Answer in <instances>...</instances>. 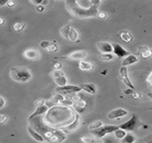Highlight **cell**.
Returning a JSON list of instances; mask_svg holds the SVG:
<instances>
[{"label": "cell", "instance_id": "cell-1", "mask_svg": "<svg viewBox=\"0 0 152 143\" xmlns=\"http://www.w3.org/2000/svg\"><path fill=\"white\" fill-rule=\"evenodd\" d=\"M99 0H67L65 8L68 13L77 19L95 18L99 14Z\"/></svg>", "mask_w": 152, "mask_h": 143}, {"label": "cell", "instance_id": "cell-2", "mask_svg": "<svg viewBox=\"0 0 152 143\" xmlns=\"http://www.w3.org/2000/svg\"><path fill=\"white\" fill-rule=\"evenodd\" d=\"M29 126L39 133L44 140H47L49 143H61L65 139V134L61 130H56L43 123L42 115L29 119Z\"/></svg>", "mask_w": 152, "mask_h": 143}, {"label": "cell", "instance_id": "cell-3", "mask_svg": "<svg viewBox=\"0 0 152 143\" xmlns=\"http://www.w3.org/2000/svg\"><path fill=\"white\" fill-rule=\"evenodd\" d=\"M10 77L17 82H27L31 80L32 75L31 71L25 67L13 66L10 69Z\"/></svg>", "mask_w": 152, "mask_h": 143}, {"label": "cell", "instance_id": "cell-4", "mask_svg": "<svg viewBox=\"0 0 152 143\" xmlns=\"http://www.w3.org/2000/svg\"><path fill=\"white\" fill-rule=\"evenodd\" d=\"M117 129H118L117 125H103V126H101L100 128H99L97 130L91 131V132L95 137H97L99 139H102L107 134L113 133Z\"/></svg>", "mask_w": 152, "mask_h": 143}, {"label": "cell", "instance_id": "cell-5", "mask_svg": "<svg viewBox=\"0 0 152 143\" xmlns=\"http://www.w3.org/2000/svg\"><path fill=\"white\" fill-rule=\"evenodd\" d=\"M138 123H139V118H138V115L133 114L132 115V117L126 121L125 123L118 125V128L119 129H122L124 131H125L126 132H132L134 131V129L137 127L138 125Z\"/></svg>", "mask_w": 152, "mask_h": 143}, {"label": "cell", "instance_id": "cell-6", "mask_svg": "<svg viewBox=\"0 0 152 143\" xmlns=\"http://www.w3.org/2000/svg\"><path fill=\"white\" fill-rule=\"evenodd\" d=\"M56 91L64 97L66 95L76 94V93L82 91V90L77 85H68V84H66L65 86H63V87H57L56 89Z\"/></svg>", "mask_w": 152, "mask_h": 143}, {"label": "cell", "instance_id": "cell-7", "mask_svg": "<svg viewBox=\"0 0 152 143\" xmlns=\"http://www.w3.org/2000/svg\"><path fill=\"white\" fill-rule=\"evenodd\" d=\"M72 102V107H73V109L77 112V113H82L83 112V110L86 108V106H87V103L83 100L79 95L77 94H73V96L71 98Z\"/></svg>", "mask_w": 152, "mask_h": 143}, {"label": "cell", "instance_id": "cell-8", "mask_svg": "<svg viewBox=\"0 0 152 143\" xmlns=\"http://www.w3.org/2000/svg\"><path fill=\"white\" fill-rule=\"evenodd\" d=\"M119 75H120V80L131 90H134L135 87L133 86L132 82H131L130 78H129V75H128V70H127V67H124L122 66L119 70Z\"/></svg>", "mask_w": 152, "mask_h": 143}, {"label": "cell", "instance_id": "cell-9", "mask_svg": "<svg viewBox=\"0 0 152 143\" xmlns=\"http://www.w3.org/2000/svg\"><path fill=\"white\" fill-rule=\"evenodd\" d=\"M128 115V111L124 109V108H116L114 109L112 111H110L107 115V117L109 120H116V119H120L122 117H124Z\"/></svg>", "mask_w": 152, "mask_h": 143}, {"label": "cell", "instance_id": "cell-10", "mask_svg": "<svg viewBox=\"0 0 152 143\" xmlns=\"http://www.w3.org/2000/svg\"><path fill=\"white\" fill-rule=\"evenodd\" d=\"M88 55V53L86 50H76V51H73L72 53H70L69 55H66V57L70 60H73V61H83L84 60V58Z\"/></svg>", "mask_w": 152, "mask_h": 143}, {"label": "cell", "instance_id": "cell-11", "mask_svg": "<svg viewBox=\"0 0 152 143\" xmlns=\"http://www.w3.org/2000/svg\"><path fill=\"white\" fill-rule=\"evenodd\" d=\"M80 125H81V118H80V115H75V120L73 121V123H71V124H69V125H67V126H65V127H64V128H62L61 131L64 134L70 133V132H72V131H73L75 130H77V128Z\"/></svg>", "mask_w": 152, "mask_h": 143}, {"label": "cell", "instance_id": "cell-12", "mask_svg": "<svg viewBox=\"0 0 152 143\" xmlns=\"http://www.w3.org/2000/svg\"><path fill=\"white\" fill-rule=\"evenodd\" d=\"M23 56L25 58H27L29 60H32V61H37V60L40 59L39 52L35 48H28V49L24 50Z\"/></svg>", "mask_w": 152, "mask_h": 143}, {"label": "cell", "instance_id": "cell-13", "mask_svg": "<svg viewBox=\"0 0 152 143\" xmlns=\"http://www.w3.org/2000/svg\"><path fill=\"white\" fill-rule=\"evenodd\" d=\"M112 47H113V52H114V54L117 57H119V58H123V57H125L128 55H130V53L126 49H124L121 45H119L117 43H113L112 44Z\"/></svg>", "mask_w": 152, "mask_h": 143}, {"label": "cell", "instance_id": "cell-14", "mask_svg": "<svg viewBox=\"0 0 152 143\" xmlns=\"http://www.w3.org/2000/svg\"><path fill=\"white\" fill-rule=\"evenodd\" d=\"M96 47L101 52V54H111L113 52L112 44L105 41H100L96 44Z\"/></svg>", "mask_w": 152, "mask_h": 143}, {"label": "cell", "instance_id": "cell-15", "mask_svg": "<svg viewBox=\"0 0 152 143\" xmlns=\"http://www.w3.org/2000/svg\"><path fill=\"white\" fill-rule=\"evenodd\" d=\"M82 90L91 94V95H95L97 93V89L96 86L93 83H82L80 85H78Z\"/></svg>", "mask_w": 152, "mask_h": 143}, {"label": "cell", "instance_id": "cell-16", "mask_svg": "<svg viewBox=\"0 0 152 143\" xmlns=\"http://www.w3.org/2000/svg\"><path fill=\"white\" fill-rule=\"evenodd\" d=\"M49 108H50V107H49L48 106H47L46 104L43 105V106H41V107H36V110L30 115L29 119H31V118H33V117H36V116H39V115H45V114L49 110ZM29 119H28V120H29Z\"/></svg>", "mask_w": 152, "mask_h": 143}, {"label": "cell", "instance_id": "cell-17", "mask_svg": "<svg viewBox=\"0 0 152 143\" xmlns=\"http://www.w3.org/2000/svg\"><path fill=\"white\" fill-rule=\"evenodd\" d=\"M139 61L138 57L135 55H128L127 56L124 57V59L122 61V66L124 67H127L128 65H132L135 63H137Z\"/></svg>", "mask_w": 152, "mask_h": 143}, {"label": "cell", "instance_id": "cell-18", "mask_svg": "<svg viewBox=\"0 0 152 143\" xmlns=\"http://www.w3.org/2000/svg\"><path fill=\"white\" fill-rule=\"evenodd\" d=\"M64 99H65V98H64L63 95H61V94H59V93H56V94H55V95L50 98L49 102H48L46 105L48 106L49 104H51V106H55V105L62 104V102H63Z\"/></svg>", "mask_w": 152, "mask_h": 143}, {"label": "cell", "instance_id": "cell-19", "mask_svg": "<svg viewBox=\"0 0 152 143\" xmlns=\"http://www.w3.org/2000/svg\"><path fill=\"white\" fill-rule=\"evenodd\" d=\"M27 131H28L30 136H31L33 139H35L36 141H38V142H43V141H44V139L42 138V136H41L39 133H38L35 130H33L31 126H28Z\"/></svg>", "mask_w": 152, "mask_h": 143}, {"label": "cell", "instance_id": "cell-20", "mask_svg": "<svg viewBox=\"0 0 152 143\" xmlns=\"http://www.w3.org/2000/svg\"><path fill=\"white\" fill-rule=\"evenodd\" d=\"M119 37L125 43H130V42H132L133 40V37H132V33L129 31H121L120 34H119Z\"/></svg>", "mask_w": 152, "mask_h": 143}, {"label": "cell", "instance_id": "cell-21", "mask_svg": "<svg viewBox=\"0 0 152 143\" xmlns=\"http://www.w3.org/2000/svg\"><path fill=\"white\" fill-rule=\"evenodd\" d=\"M81 140L83 143H104L101 139H99L95 136H83L81 138Z\"/></svg>", "mask_w": 152, "mask_h": 143}, {"label": "cell", "instance_id": "cell-22", "mask_svg": "<svg viewBox=\"0 0 152 143\" xmlns=\"http://www.w3.org/2000/svg\"><path fill=\"white\" fill-rule=\"evenodd\" d=\"M79 69L83 72H91L93 69V64L90 62L83 60L79 63Z\"/></svg>", "mask_w": 152, "mask_h": 143}, {"label": "cell", "instance_id": "cell-23", "mask_svg": "<svg viewBox=\"0 0 152 143\" xmlns=\"http://www.w3.org/2000/svg\"><path fill=\"white\" fill-rule=\"evenodd\" d=\"M67 39H68L69 40H71V41H73V42L77 41L78 39H79V34H78L77 31H76L74 28H72V27H71L70 31H69V33H68Z\"/></svg>", "mask_w": 152, "mask_h": 143}, {"label": "cell", "instance_id": "cell-24", "mask_svg": "<svg viewBox=\"0 0 152 143\" xmlns=\"http://www.w3.org/2000/svg\"><path fill=\"white\" fill-rule=\"evenodd\" d=\"M136 140V137L132 132H127L124 138L122 139L121 143H133Z\"/></svg>", "mask_w": 152, "mask_h": 143}, {"label": "cell", "instance_id": "cell-25", "mask_svg": "<svg viewBox=\"0 0 152 143\" xmlns=\"http://www.w3.org/2000/svg\"><path fill=\"white\" fill-rule=\"evenodd\" d=\"M54 82H55V83L58 87H63V86H65L67 84V78L64 75H63V76L55 78L54 79Z\"/></svg>", "mask_w": 152, "mask_h": 143}, {"label": "cell", "instance_id": "cell-26", "mask_svg": "<svg viewBox=\"0 0 152 143\" xmlns=\"http://www.w3.org/2000/svg\"><path fill=\"white\" fill-rule=\"evenodd\" d=\"M141 49H143V50L140 51V55H141L142 58L148 59L152 55V50L151 49H149L148 47H141Z\"/></svg>", "mask_w": 152, "mask_h": 143}, {"label": "cell", "instance_id": "cell-27", "mask_svg": "<svg viewBox=\"0 0 152 143\" xmlns=\"http://www.w3.org/2000/svg\"><path fill=\"white\" fill-rule=\"evenodd\" d=\"M26 26V23L24 22H18V23H15L14 25H13V29L15 31H17V32H20L24 30Z\"/></svg>", "mask_w": 152, "mask_h": 143}, {"label": "cell", "instance_id": "cell-28", "mask_svg": "<svg viewBox=\"0 0 152 143\" xmlns=\"http://www.w3.org/2000/svg\"><path fill=\"white\" fill-rule=\"evenodd\" d=\"M101 126H103V123L101 121H94L89 124V129L91 131H94V130L100 128Z\"/></svg>", "mask_w": 152, "mask_h": 143}, {"label": "cell", "instance_id": "cell-29", "mask_svg": "<svg viewBox=\"0 0 152 143\" xmlns=\"http://www.w3.org/2000/svg\"><path fill=\"white\" fill-rule=\"evenodd\" d=\"M70 29H71V26H70V25L63 26V27L60 29V34H61V36H62L64 39H67L68 33H69V31H70Z\"/></svg>", "mask_w": 152, "mask_h": 143}, {"label": "cell", "instance_id": "cell-30", "mask_svg": "<svg viewBox=\"0 0 152 143\" xmlns=\"http://www.w3.org/2000/svg\"><path fill=\"white\" fill-rule=\"evenodd\" d=\"M114 134H115V138L116 139H123L124 138V136L126 135V131H124V130H122V129H117V130H115L114 132H113Z\"/></svg>", "mask_w": 152, "mask_h": 143}, {"label": "cell", "instance_id": "cell-31", "mask_svg": "<svg viewBox=\"0 0 152 143\" xmlns=\"http://www.w3.org/2000/svg\"><path fill=\"white\" fill-rule=\"evenodd\" d=\"M99 59L101 61H111L114 59V55L112 54H100L99 55Z\"/></svg>", "mask_w": 152, "mask_h": 143}, {"label": "cell", "instance_id": "cell-32", "mask_svg": "<svg viewBox=\"0 0 152 143\" xmlns=\"http://www.w3.org/2000/svg\"><path fill=\"white\" fill-rule=\"evenodd\" d=\"M58 45L56 43H51L46 49L48 53H56L58 50Z\"/></svg>", "mask_w": 152, "mask_h": 143}, {"label": "cell", "instance_id": "cell-33", "mask_svg": "<svg viewBox=\"0 0 152 143\" xmlns=\"http://www.w3.org/2000/svg\"><path fill=\"white\" fill-rule=\"evenodd\" d=\"M63 75H64V72L62 70H55L54 72H52V74H51V76L53 79L63 76Z\"/></svg>", "mask_w": 152, "mask_h": 143}, {"label": "cell", "instance_id": "cell-34", "mask_svg": "<svg viewBox=\"0 0 152 143\" xmlns=\"http://www.w3.org/2000/svg\"><path fill=\"white\" fill-rule=\"evenodd\" d=\"M45 104H46V100L43 99V98H39V99H37V100L34 102V106H35L36 107H41V106H43V105H45Z\"/></svg>", "mask_w": 152, "mask_h": 143}, {"label": "cell", "instance_id": "cell-35", "mask_svg": "<svg viewBox=\"0 0 152 143\" xmlns=\"http://www.w3.org/2000/svg\"><path fill=\"white\" fill-rule=\"evenodd\" d=\"M8 120V116L5 114L0 115V124H4L7 122Z\"/></svg>", "mask_w": 152, "mask_h": 143}, {"label": "cell", "instance_id": "cell-36", "mask_svg": "<svg viewBox=\"0 0 152 143\" xmlns=\"http://www.w3.org/2000/svg\"><path fill=\"white\" fill-rule=\"evenodd\" d=\"M50 44H51V42H49V41H48V40H43V41H41V42H40V47H41L42 48L47 49V48H48V47Z\"/></svg>", "mask_w": 152, "mask_h": 143}, {"label": "cell", "instance_id": "cell-37", "mask_svg": "<svg viewBox=\"0 0 152 143\" xmlns=\"http://www.w3.org/2000/svg\"><path fill=\"white\" fill-rule=\"evenodd\" d=\"M147 82H148V84L150 86V87H152V72L151 73L148 75V77H147Z\"/></svg>", "mask_w": 152, "mask_h": 143}, {"label": "cell", "instance_id": "cell-38", "mask_svg": "<svg viewBox=\"0 0 152 143\" xmlns=\"http://www.w3.org/2000/svg\"><path fill=\"white\" fill-rule=\"evenodd\" d=\"M62 66H63L62 63H59V62H56V63H54V65H53V67H54L55 70H61Z\"/></svg>", "mask_w": 152, "mask_h": 143}, {"label": "cell", "instance_id": "cell-39", "mask_svg": "<svg viewBox=\"0 0 152 143\" xmlns=\"http://www.w3.org/2000/svg\"><path fill=\"white\" fill-rule=\"evenodd\" d=\"M132 98H134V99H139V98H141V93H140V92H135V93L132 94Z\"/></svg>", "mask_w": 152, "mask_h": 143}, {"label": "cell", "instance_id": "cell-40", "mask_svg": "<svg viewBox=\"0 0 152 143\" xmlns=\"http://www.w3.org/2000/svg\"><path fill=\"white\" fill-rule=\"evenodd\" d=\"M6 105V100L3 97L0 96V108H3Z\"/></svg>", "mask_w": 152, "mask_h": 143}, {"label": "cell", "instance_id": "cell-41", "mask_svg": "<svg viewBox=\"0 0 152 143\" xmlns=\"http://www.w3.org/2000/svg\"><path fill=\"white\" fill-rule=\"evenodd\" d=\"M36 10L39 13H42L44 10H45V7H43L42 5H39V6H36Z\"/></svg>", "mask_w": 152, "mask_h": 143}, {"label": "cell", "instance_id": "cell-42", "mask_svg": "<svg viewBox=\"0 0 152 143\" xmlns=\"http://www.w3.org/2000/svg\"><path fill=\"white\" fill-rule=\"evenodd\" d=\"M6 6H7L8 7H13L15 6V1H12V0H8Z\"/></svg>", "mask_w": 152, "mask_h": 143}, {"label": "cell", "instance_id": "cell-43", "mask_svg": "<svg viewBox=\"0 0 152 143\" xmlns=\"http://www.w3.org/2000/svg\"><path fill=\"white\" fill-rule=\"evenodd\" d=\"M97 17H99V19H105L107 17V14L106 13H99Z\"/></svg>", "mask_w": 152, "mask_h": 143}, {"label": "cell", "instance_id": "cell-44", "mask_svg": "<svg viewBox=\"0 0 152 143\" xmlns=\"http://www.w3.org/2000/svg\"><path fill=\"white\" fill-rule=\"evenodd\" d=\"M42 1H43V0H37V1H30V3L33 4V5H36V6H39V5L42 4Z\"/></svg>", "mask_w": 152, "mask_h": 143}, {"label": "cell", "instance_id": "cell-45", "mask_svg": "<svg viewBox=\"0 0 152 143\" xmlns=\"http://www.w3.org/2000/svg\"><path fill=\"white\" fill-rule=\"evenodd\" d=\"M7 1H8V0H0V7L6 6L7 3Z\"/></svg>", "mask_w": 152, "mask_h": 143}, {"label": "cell", "instance_id": "cell-46", "mask_svg": "<svg viewBox=\"0 0 152 143\" xmlns=\"http://www.w3.org/2000/svg\"><path fill=\"white\" fill-rule=\"evenodd\" d=\"M124 93L125 95H130V94H132V90H131V89H129V90H124Z\"/></svg>", "mask_w": 152, "mask_h": 143}, {"label": "cell", "instance_id": "cell-47", "mask_svg": "<svg viewBox=\"0 0 152 143\" xmlns=\"http://www.w3.org/2000/svg\"><path fill=\"white\" fill-rule=\"evenodd\" d=\"M5 23V19L3 17H0V25H3Z\"/></svg>", "mask_w": 152, "mask_h": 143}, {"label": "cell", "instance_id": "cell-48", "mask_svg": "<svg viewBox=\"0 0 152 143\" xmlns=\"http://www.w3.org/2000/svg\"><path fill=\"white\" fill-rule=\"evenodd\" d=\"M147 96H148V98H149L152 100V92H150V93H148V94H147Z\"/></svg>", "mask_w": 152, "mask_h": 143}, {"label": "cell", "instance_id": "cell-49", "mask_svg": "<svg viewBox=\"0 0 152 143\" xmlns=\"http://www.w3.org/2000/svg\"><path fill=\"white\" fill-rule=\"evenodd\" d=\"M39 143H44V141H43V142H39Z\"/></svg>", "mask_w": 152, "mask_h": 143}]
</instances>
